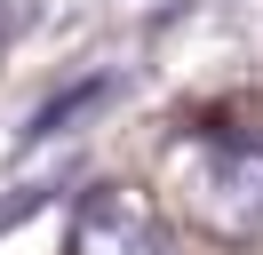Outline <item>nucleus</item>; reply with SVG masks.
Wrapping results in <instances>:
<instances>
[{"mask_svg":"<svg viewBox=\"0 0 263 255\" xmlns=\"http://www.w3.org/2000/svg\"><path fill=\"white\" fill-rule=\"evenodd\" d=\"M176 199L215 239H263V136H192L167 152Z\"/></svg>","mask_w":263,"mask_h":255,"instance_id":"f257e3e1","label":"nucleus"},{"mask_svg":"<svg viewBox=\"0 0 263 255\" xmlns=\"http://www.w3.org/2000/svg\"><path fill=\"white\" fill-rule=\"evenodd\" d=\"M72 255H176V247H167V231H160V215H152L144 191L104 184L72 215Z\"/></svg>","mask_w":263,"mask_h":255,"instance_id":"f03ea898","label":"nucleus"}]
</instances>
